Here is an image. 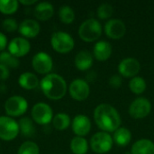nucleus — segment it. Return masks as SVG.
<instances>
[{"label":"nucleus","mask_w":154,"mask_h":154,"mask_svg":"<svg viewBox=\"0 0 154 154\" xmlns=\"http://www.w3.org/2000/svg\"><path fill=\"white\" fill-rule=\"evenodd\" d=\"M94 119L97 125L103 130V132H116L120 128V115L114 106L108 104H101L96 107L94 111Z\"/></svg>","instance_id":"f257e3e1"},{"label":"nucleus","mask_w":154,"mask_h":154,"mask_svg":"<svg viewBox=\"0 0 154 154\" xmlns=\"http://www.w3.org/2000/svg\"><path fill=\"white\" fill-rule=\"evenodd\" d=\"M40 87L44 96L51 100H60L67 93V83L65 79L56 73L44 76L40 81Z\"/></svg>","instance_id":"f03ea898"},{"label":"nucleus","mask_w":154,"mask_h":154,"mask_svg":"<svg viewBox=\"0 0 154 154\" xmlns=\"http://www.w3.org/2000/svg\"><path fill=\"white\" fill-rule=\"evenodd\" d=\"M102 33V26L95 18H89L84 21L79 28V37L88 42L97 40Z\"/></svg>","instance_id":"7ed1b4c3"},{"label":"nucleus","mask_w":154,"mask_h":154,"mask_svg":"<svg viewBox=\"0 0 154 154\" xmlns=\"http://www.w3.org/2000/svg\"><path fill=\"white\" fill-rule=\"evenodd\" d=\"M51 44L55 51L65 54L73 50L75 42L71 35L68 32H55L51 34Z\"/></svg>","instance_id":"20e7f679"},{"label":"nucleus","mask_w":154,"mask_h":154,"mask_svg":"<svg viewBox=\"0 0 154 154\" xmlns=\"http://www.w3.org/2000/svg\"><path fill=\"white\" fill-rule=\"evenodd\" d=\"M28 102L23 97L12 96L5 101L4 108L7 116L14 118L24 115L28 110Z\"/></svg>","instance_id":"39448f33"},{"label":"nucleus","mask_w":154,"mask_h":154,"mask_svg":"<svg viewBox=\"0 0 154 154\" xmlns=\"http://www.w3.org/2000/svg\"><path fill=\"white\" fill-rule=\"evenodd\" d=\"M20 134L19 124L14 118L7 116H0V140L10 142Z\"/></svg>","instance_id":"423d86ee"},{"label":"nucleus","mask_w":154,"mask_h":154,"mask_svg":"<svg viewBox=\"0 0 154 154\" xmlns=\"http://www.w3.org/2000/svg\"><path fill=\"white\" fill-rule=\"evenodd\" d=\"M31 116L32 121L37 125H46L52 121L53 111L48 104L39 102L32 106Z\"/></svg>","instance_id":"0eeeda50"},{"label":"nucleus","mask_w":154,"mask_h":154,"mask_svg":"<svg viewBox=\"0 0 154 154\" xmlns=\"http://www.w3.org/2000/svg\"><path fill=\"white\" fill-rule=\"evenodd\" d=\"M90 146L92 151L97 153H106L113 147V139L109 134L106 132H99L92 136L90 140Z\"/></svg>","instance_id":"6e6552de"},{"label":"nucleus","mask_w":154,"mask_h":154,"mask_svg":"<svg viewBox=\"0 0 154 154\" xmlns=\"http://www.w3.org/2000/svg\"><path fill=\"white\" fill-rule=\"evenodd\" d=\"M32 69L35 70V72L46 76L50 74V72L52 70L53 60L48 53L44 51H40L37 52L32 57Z\"/></svg>","instance_id":"1a4fd4ad"},{"label":"nucleus","mask_w":154,"mask_h":154,"mask_svg":"<svg viewBox=\"0 0 154 154\" xmlns=\"http://www.w3.org/2000/svg\"><path fill=\"white\" fill-rule=\"evenodd\" d=\"M7 51L15 58H22L30 52L31 43L28 39L23 37H15L8 42Z\"/></svg>","instance_id":"9d476101"},{"label":"nucleus","mask_w":154,"mask_h":154,"mask_svg":"<svg viewBox=\"0 0 154 154\" xmlns=\"http://www.w3.org/2000/svg\"><path fill=\"white\" fill-rule=\"evenodd\" d=\"M152 110V105L150 101L145 97L136 98L132 102L129 107V114L133 118L142 119L146 117Z\"/></svg>","instance_id":"9b49d317"},{"label":"nucleus","mask_w":154,"mask_h":154,"mask_svg":"<svg viewBox=\"0 0 154 154\" xmlns=\"http://www.w3.org/2000/svg\"><path fill=\"white\" fill-rule=\"evenodd\" d=\"M69 92L73 99L77 101H83L88 97L90 88L88 84L85 80L81 79H77L70 83L69 87Z\"/></svg>","instance_id":"f8f14e48"},{"label":"nucleus","mask_w":154,"mask_h":154,"mask_svg":"<svg viewBox=\"0 0 154 154\" xmlns=\"http://www.w3.org/2000/svg\"><path fill=\"white\" fill-rule=\"evenodd\" d=\"M106 34L114 40L122 38L126 32V26L120 19H111L105 25Z\"/></svg>","instance_id":"ddd939ff"},{"label":"nucleus","mask_w":154,"mask_h":154,"mask_svg":"<svg viewBox=\"0 0 154 154\" xmlns=\"http://www.w3.org/2000/svg\"><path fill=\"white\" fill-rule=\"evenodd\" d=\"M19 33L25 39L35 38L41 32L40 23L34 19H24L19 24Z\"/></svg>","instance_id":"4468645a"},{"label":"nucleus","mask_w":154,"mask_h":154,"mask_svg":"<svg viewBox=\"0 0 154 154\" xmlns=\"http://www.w3.org/2000/svg\"><path fill=\"white\" fill-rule=\"evenodd\" d=\"M141 69L140 62L134 58H126L118 65L120 74L125 78H134Z\"/></svg>","instance_id":"2eb2a0df"},{"label":"nucleus","mask_w":154,"mask_h":154,"mask_svg":"<svg viewBox=\"0 0 154 154\" xmlns=\"http://www.w3.org/2000/svg\"><path fill=\"white\" fill-rule=\"evenodd\" d=\"M72 130L77 136L83 137L87 135L91 129V122L85 115H78L72 121Z\"/></svg>","instance_id":"dca6fc26"},{"label":"nucleus","mask_w":154,"mask_h":154,"mask_svg":"<svg viewBox=\"0 0 154 154\" xmlns=\"http://www.w3.org/2000/svg\"><path fill=\"white\" fill-rule=\"evenodd\" d=\"M33 14L37 20L45 22L53 16L54 7L49 2H40L35 5Z\"/></svg>","instance_id":"f3484780"},{"label":"nucleus","mask_w":154,"mask_h":154,"mask_svg":"<svg viewBox=\"0 0 154 154\" xmlns=\"http://www.w3.org/2000/svg\"><path fill=\"white\" fill-rule=\"evenodd\" d=\"M18 84L22 88L25 90H32L40 85V81L34 73L25 71L19 76Z\"/></svg>","instance_id":"a211bd4d"},{"label":"nucleus","mask_w":154,"mask_h":154,"mask_svg":"<svg viewBox=\"0 0 154 154\" xmlns=\"http://www.w3.org/2000/svg\"><path fill=\"white\" fill-rule=\"evenodd\" d=\"M93 52L97 60L100 61H105L108 60L112 54V46L108 42L100 41L95 44Z\"/></svg>","instance_id":"6ab92c4d"},{"label":"nucleus","mask_w":154,"mask_h":154,"mask_svg":"<svg viewBox=\"0 0 154 154\" xmlns=\"http://www.w3.org/2000/svg\"><path fill=\"white\" fill-rule=\"evenodd\" d=\"M92 64H93V57L89 51L84 50L77 53L75 57V65L78 69L87 70L91 68Z\"/></svg>","instance_id":"aec40b11"},{"label":"nucleus","mask_w":154,"mask_h":154,"mask_svg":"<svg viewBox=\"0 0 154 154\" xmlns=\"http://www.w3.org/2000/svg\"><path fill=\"white\" fill-rule=\"evenodd\" d=\"M132 154H154V143L147 139L135 142L132 147Z\"/></svg>","instance_id":"412c9836"},{"label":"nucleus","mask_w":154,"mask_h":154,"mask_svg":"<svg viewBox=\"0 0 154 154\" xmlns=\"http://www.w3.org/2000/svg\"><path fill=\"white\" fill-rule=\"evenodd\" d=\"M33 123L34 122L32 121V119L29 117H22L18 122L20 133L25 137H29V138L33 137L36 133V129L34 127Z\"/></svg>","instance_id":"4be33fe9"},{"label":"nucleus","mask_w":154,"mask_h":154,"mask_svg":"<svg viewBox=\"0 0 154 154\" xmlns=\"http://www.w3.org/2000/svg\"><path fill=\"white\" fill-rule=\"evenodd\" d=\"M132 140L131 132L125 127L118 128L114 134V141L119 146H126Z\"/></svg>","instance_id":"5701e85b"},{"label":"nucleus","mask_w":154,"mask_h":154,"mask_svg":"<svg viewBox=\"0 0 154 154\" xmlns=\"http://www.w3.org/2000/svg\"><path fill=\"white\" fill-rule=\"evenodd\" d=\"M70 150L74 154H86L88 150V141L84 137H74L70 142Z\"/></svg>","instance_id":"b1692460"},{"label":"nucleus","mask_w":154,"mask_h":154,"mask_svg":"<svg viewBox=\"0 0 154 154\" xmlns=\"http://www.w3.org/2000/svg\"><path fill=\"white\" fill-rule=\"evenodd\" d=\"M52 125L53 127L58 131L66 130L70 125L69 116L66 113H59L55 115L52 119Z\"/></svg>","instance_id":"393cba45"},{"label":"nucleus","mask_w":154,"mask_h":154,"mask_svg":"<svg viewBox=\"0 0 154 154\" xmlns=\"http://www.w3.org/2000/svg\"><path fill=\"white\" fill-rule=\"evenodd\" d=\"M19 4L17 0H0V13L5 15L13 14L18 10Z\"/></svg>","instance_id":"a878e982"},{"label":"nucleus","mask_w":154,"mask_h":154,"mask_svg":"<svg viewBox=\"0 0 154 154\" xmlns=\"http://www.w3.org/2000/svg\"><path fill=\"white\" fill-rule=\"evenodd\" d=\"M0 64L7 67L8 69H16L19 67V60L13 56L8 51L0 52Z\"/></svg>","instance_id":"bb28decb"},{"label":"nucleus","mask_w":154,"mask_h":154,"mask_svg":"<svg viewBox=\"0 0 154 154\" xmlns=\"http://www.w3.org/2000/svg\"><path fill=\"white\" fill-rule=\"evenodd\" d=\"M59 17L63 23L69 24L75 19L74 10L69 5H62L59 10Z\"/></svg>","instance_id":"cd10ccee"},{"label":"nucleus","mask_w":154,"mask_h":154,"mask_svg":"<svg viewBox=\"0 0 154 154\" xmlns=\"http://www.w3.org/2000/svg\"><path fill=\"white\" fill-rule=\"evenodd\" d=\"M129 88L131 91L136 95L143 93L146 89V82L142 77H134L129 82Z\"/></svg>","instance_id":"c85d7f7f"},{"label":"nucleus","mask_w":154,"mask_h":154,"mask_svg":"<svg viewBox=\"0 0 154 154\" xmlns=\"http://www.w3.org/2000/svg\"><path fill=\"white\" fill-rule=\"evenodd\" d=\"M17 154H40V148L36 143L26 141L20 145Z\"/></svg>","instance_id":"c756f323"},{"label":"nucleus","mask_w":154,"mask_h":154,"mask_svg":"<svg viewBox=\"0 0 154 154\" xmlns=\"http://www.w3.org/2000/svg\"><path fill=\"white\" fill-rule=\"evenodd\" d=\"M97 15L100 19H108L113 14V7L107 3L101 4L97 8Z\"/></svg>","instance_id":"7c9ffc66"},{"label":"nucleus","mask_w":154,"mask_h":154,"mask_svg":"<svg viewBox=\"0 0 154 154\" xmlns=\"http://www.w3.org/2000/svg\"><path fill=\"white\" fill-rule=\"evenodd\" d=\"M2 27L7 32H14L18 30L19 24L14 18H5L2 23Z\"/></svg>","instance_id":"2f4dec72"},{"label":"nucleus","mask_w":154,"mask_h":154,"mask_svg":"<svg viewBox=\"0 0 154 154\" xmlns=\"http://www.w3.org/2000/svg\"><path fill=\"white\" fill-rule=\"evenodd\" d=\"M10 76V70L7 67L0 64V81H5Z\"/></svg>","instance_id":"473e14b6"},{"label":"nucleus","mask_w":154,"mask_h":154,"mask_svg":"<svg viewBox=\"0 0 154 154\" xmlns=\"http://www.w3.org/2000/svg\"><path fill=\"white\" fill-rule=\"evenodd\" d=\"M109 84H110L113 88H120L121 85H122V79H121V77L118 76V75H114V76H112V77L110 78Z\"/></svg>","instance_id":"72a5a7b5"},{"label":"nucleus","mask_w":154,"mask_h":154,"mask_svg":"<svg viewBox=\"0 0 154 154\" xmlns=\"http://www.w3.org/2000/svg\"><path fill=\"white\" fill-rule=\"evenodd\" d=\"M7 46H8L7 38L5 35V33H3L2 32H0V52L4 51Z\"/></svg>","instance_id":"f704fd0d"},{"label":"nucleus","mask_w":154,"mask_h":154,"mask_svg":"<svg viewBox=\"0 0 154 154\" xmlns=\"http://www.w3.org/2000/svg\"><path fill=\"white\" fill-rule=\"evenodd\" d=\"M19 3L21 5H32L37 3V0H28V1L27 0H21V1H19Z\"/></svg>","instance_id":"c9c22d12"}]
</instances>
